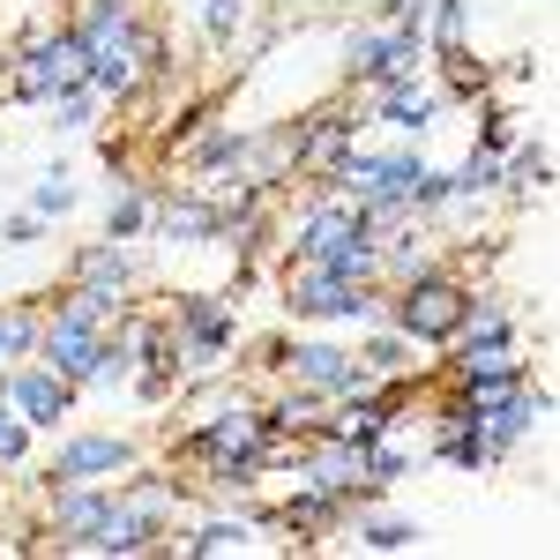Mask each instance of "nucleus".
Segmentation results:
<instances>
[{"mask_svg": "<svg viewBox=\"0 0 560 560\" xmlns=\"http://www.w3.org/2000/svg\"><path fill=\"white\" fill-rule=\"evenodd\" d=\"M464 314H471V300H464L456 284H419V292L404 300V329H411V337H448V329H464Z\"/></svg>", "mask_w": 560, "mask_h": 560, "instance_id": "f03ea898", "label": "nucleus"}, {"mask_svg": "<svg viewBox=\"0 0 560 560\" xmlns=\"http://www.w3.org/2000/svg\"><path fill=\"white\" fill-rule=\"evenodd\" d=\"M464 31V0H441V38H456Z\"/></svg>", "mask_w": 560, "mask_h": 560, "instance_id": "412c9836", "label": "nucleus"}, {"mask_svg": "<svg viewBox=\"0 0 560 560\" xmlns=\"http://www.w3.org/2000/svg\"><path fill=\"white\" fill-rule=\"evenodd\" d=\"M501 337H509V322L486 306V314H478V329H471V345H501Z\"/></svg>", "mask_w": 560, "mask_h": 560, "instance_id": "dca6fc26", "label": "nucleus"}, {"mask_svg": "<svg viewBox=\"0 0 560 560\" xmlns=\"http://www.w3.org/2000/svg\"><path fill=\"white\" fill-rule=\"evenodd\" d=\"M322 269H329V277H366V269H374V247H366V232H351L345 247H337V255H322Z\"/></svg>", "mask_w": 560, "mask_h": 560, "instance_id": "9d476101", "label": "nucleus"}, {"mask_svg": "<svg viewBox=\"0 0 560 560\" xmlns=\"http://www.w3.org/2000/svg\"><path fill=\"white\" fill-rule=\"evenodd\" d=\"M135 224H142V202H135V195H128V202H113V240L135 232Z\"/></svg>", "mask_w": 560, "mask_h": 560, "instance_id": "f3484780", "label": "nucleus"}, {"mask_svg": "<svg viewBox=\"0 0 560 560\" xmlns=\"http://www.w3.org/2000/svg\"><path fill=\"white\" fill-rule=\"evenodd\" d=\"M31 345V322H0V351H23Z\"/></svg>", "mask_w": 560, "mask_h": 560, "instance_id": "aec40b11", "label": "nucleus"}, {"mask_svg": "<svg viewBox=\"0 0 560 560\" xmlns=\"http://www.w3.org/2000/svg\"><path fill=\"white\" fill-rule=\"evenodd\" d=\"M68 202H75V195H68L60 179H45V187H38V210H68Z\"/></svg>", "mask_w": 560, "mask_h": 560, "instance_id": "a211bd4d", "label": "nucleus"}, {"mask_svg": "<svg viewBox=\"0 0 560 560\" xmlns=\"http://www.w3.org/2000/svg\"><path fill=\"white\" fill-rule=\"evenodd\" d=\"M411 538H419V530H404V523H374V530H366V546H382V553L411 546Z\"/></svg>", "mask_w": 560, "mask_h": 560, "instance_id": "2eb2a0df", "label": "nucleus"}, {"mask_svg": "<svg viewBox=\"0 0 560 560\" xmlns=\"http://www.w3.org/2000/svg\"><path fill=\"white\" fill-rule=\"evenodd\" d=\"M351 232H366V217H345V210H322V217H306L300 224V255H337V247H345Z\"/></svg>", "mask_w": 560, "mask_h": 560, "instance_id": "423d86ee", "label": "nucleus"}, {"mask_svg": "<svg viewBox=\"0 0 560 560\" xmlns=\"http://www.w3.org/2000/svg\"><path fill=\"white\" fill-rule=\"evenodd\" d=\"M60 523H68V530H97V523H105V501H83V493H68V501H60Z\"/></svg>", "mask_w": 560, "mask_h": 560, "instance_id": "f8f14e48", "label": "nucleus"}, {"mask_svg": "<svg viewBox=\"0 0 560 560\" xmlns=\"http://www.w3.org/2000/svg\"><path fill=\"white\" fill-rule=\"evenodd\" d=\"M255 441H261V427L247 419V411H232L224 427H210V433H202V448H210V456H232V448H240V456H255Z\"/></svg>", "mask_w": 560, "mask_h": 560, "instance_id": "1a4fd4ad", "label": "nucleus"}, {"mask_svg": "<svg viewBox=\"0 0 560 560\" xmlns=\"http://www.w3.org/2000/svg\"><path fill=\"white\" fill-rule=\"evenodd\" d=\"M120 464H128L120 441H75V448H60V471L52 478H90V471H120Z\"/></svg>", "mask_w": 560, "mask_h": 560, "instance_id": "0eeeda50", "label": "nucleus"}, {"mask_svg": "<svg viewBox=\"0 0 560 560\" xmlns=\"http://www.w3.org/2000/svg\"><path fill=\"white\" fill-rule=\"evenodd\" d=\"M292 306H300V314H366V300H351V284L329 277V269H322V277H300V284H292Z\"/></svg>", "mask_w": 560, "mask_h": 560, "instance_id": "20e7f679", "label": "nucleus"}, {"mask_svg": "<svg viewBox=\"0 0 560 560\" xmlns=\"http://www.w3.org/2000/svg\"><path fill=\"white\" fill-rule=\"evenodd\" d=\"M97 359H105V351H97V314L75 300L68 314H60V322H52V337H45V366L68 382V374H90Z\"/></svg>", "mask_w": 560, "mask_h": 560, "instance_id": "f257e3e1", "label": "nucleus"}, {"mask_svg": "<svg viewBox=\"0 0 560 560\" xmlns=\"http://www.w3.org/2000/svg\"><path fill=\"white\" fill-rule=\"evenodd\" d=\"M300 374H306V382H329V388H359V366H351L337 345H306L300 351Z\"/></svg>", "mask_w": 560, "mask_h": 560, "instance_id": "6e6552de", "label": "nucleus"}, {"mask_svg": "<svg viewBox=\"0 0 560 560\" xmlns=\"http://www.w3.org/2000/svg\"><path fill=\"white\" fill-rule=\"evenodd\" d=\"M388 68V38H359L351 45V75H382Z\"/></svg>", "mask_w": 560, "mask_h": 560, "instance_id": "ddd939ff", "label": "nucleus"}, {"mask_svg": "<svg viewBox=\"0 0 560 560\" xmlns=\"http://www.w3.org/2000/svg\"><path fill=\"white\" fill-rule=\"evenodd\" d=\"M427 113H433L427 90H396V97H388V120H396V128H419Z\"/></svg>", "mask_w": 560, "mask_h": 560, "instance_id": "9b49d317", "label": "nucleus"}, {"mask_svg": "<svg viewBox=\"0 0 560 560\" xmlns=\"http://www.w3.org/2000/svg\"><path fill=\"white\" fill-rule=\"evenodd\" d=\"M8 404H15V411H23V419H31V427H52V419H60V404H68V396H60V374H52V366H45V374H23V382L8 388Z\"/></svg>", "mask_w": 560, "mask_h": 560, "instance_id": "39448f33", "label": "nucleus"}, {"mask_svg": "<svg viewBox=\"0 0 560 560\" xmlns=\"http://www.w3.org/2000/svg\"><path fill=\"white\" fill-rule=\"evenodd\" d=\"M8 456H23V427H15V419H0V464H8Z\"/></svg>", "mask_w": 560, "mask_h": 560, "instance_id": "6ab92c4d", "label": "nucleus"}, {"mask_svg": "<svg viewBox=\"0 0 560 560\" xmlns=\"http://www.w3.org/2000/svg\"><path fill=\"white\" fill-rule=\"evenodd\" d=\"M232 546H247V530H240V523H210V530L195 538V553H232Z\"/></svg>", "mask_w": 560, "mask_h": 560, "instance_id": "4468645a", "label": "nucleus"}, {"mask_svg": "<svg viewBox=\"0 0 560 560\" xmlns=\"http://www.w3.org/2000/svg\"><path fill=\"white\" fill-rule=\"evenodd\" d=\"M75 60H83V45H75V38L38 45V52H31V68H23V90H31V97H52V90L75 75Z\"/></svg>", "mask_w": 560, "mask_h": 560, "instance_id": "7ed1b4c3", "label": "nucleus"}]
</instances>
